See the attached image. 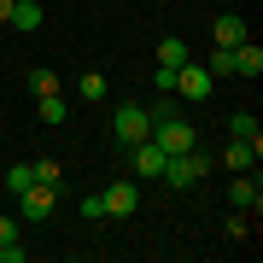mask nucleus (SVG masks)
I'll return each instance as SVG.
<instances>
[{"label":"nucleus","mask_w":263,"mask_h":263,"mask_svg":"<svg viewBox=\"0 0 263 263\" xmlns=\"http://www.w3.org/2000/svg\"><path fill=\"white\" fill-rule=\"evenodd\" d=\"M6 187H12V199H18L24 187H35V164H12L6 170Z\"/></svg>","instance_id":"nucleus-18"},{"label":"nucleus","mask_w":263,"mask_h":263,"mask_svg":"<svg viewBox=\"0 0 263 263\" xmlns=\"http://www.w3.org/2000/svg\"><path fill=\"white\" fill-rule=\"evenodd\" d=\"M211 88H216V76L205 65H193V59L176 70V100H211Z\"/></svg>","instance_id":"nucleus-4"},{"label":"nucleus","mask_w":263,"mask_h":263,"mask_svg":"<svg viewBox=\"0 0 263 263\" xmlns=\"http://www.w3.org/2000/svg\"><path fill=\"white\" fill-rule=\"evenodd\" d=\"M6 18H12V0H0V24H6Z\"/></svg>","instance_id":"nucleus-23"},{"label":"nucleus","mask_w":263,"mask_h":263,"mask_svg":"<svg viewBox=\"0 0 263 263\" xmlns=\"http://www.w3.org/2000/svg\"><path fill=\"white\" fill-rule=\"evenodd\" d=\"M228 135H234V141H263V129H257V117H252V111H234Z\"/></svg>","instance_id":"nucleus-16"},{"label":"nucleus","mask_w":263,"mask_h":263,"mask_svg":"<svg viewBox=\"0 0 263 263\" xmlns=\"http://www.w3.org/2000/svg\"><path fill=\"white\" fill-rule=\"evenodd\" d=\"M187 59H193V53H187V41H181V35H164V41H158V65H164V70H181Z\"/></svg>","instance_id":"nucleus-13"},{"label":"nucleus","mask_w":263,"mask_h":263,"mask_svg":"<svg viewBox=\"0 0 263 263\" xmlns=\"http://www.w3.org/2000/svg\"><path fill=\"white\" fill-rule=\"evenodd\" d=\"M129 164H135V181H158V170H164V152L152 146V135L129 146Z\"/></svg>","instance_id":"nucleus-6"},{"label":"nucleus","mask_w":263,"mask_h":263,"mask_svg":"<svg viewBox=\"0 0 263 263\" xmlns=\"http://www.w3.org/2000/svg\"><path fill=\"white\" fill-rule=\"evenodd\" d=\"M82 216H88V222H100V216H105V199L94 193V199H82Z\"/></svg>","instance_id":"nucleus-21"},{"label":"nucleus","mask_w":263,"mask_h":263,"mask_svg":"<svg viewBox=\"0 0 263 263\" xmlns=\"http://www.w3.org/2000/svg\"><path fill=\"white\" fill-rule=\"evenodd\" d=\"M6 240H18V216H6V211H0V246H6Z\"/></svg>","instance_id":"nucleus-22"},{"label":"nucleus","mask_w":263,"mask_h":263,"mask_svg":"<svg viewBox=\"0 0 263 263\" xmlns=\"http://www.w3.org/2000/svg\"><path fill=\"white\" fill-rule=\"evenodd\" d=\"M211 152H170V158H164V170H158V181H164V187H176V193H187V187H199V181H205L211 176Z\"/></svg>","instance_id":"nucleus-1"},{"label":"nucleus","mask_w":263,"mask_h":263,"mask_svg":"<svg viewBox=\"0 0 263 263\" xmlns=\"http://www.w3.org/2000/svg\"><path fill=\"white\" fill-rule=\"evenodd\" d=\"M29 94H35V100L41 94H59V70L53 65H35V70H29Z\"/></svg>","instance_id":"nucleus-14"},{"label":"nucleus","mask_w":263,"mask_h":263,"mask_svg":"<svg viewBox=\"0 0 263 263\" xmlns=\"http://www.w3.org/2000/svg\"><path fill=\"white\" fill-rule=\"evenodd\" d=\"M35 181L41 187H65V164L59 158H35Z\"/></svg>","instance_id":"nucleus-15"},{"label":"nucleus","mask_w":263,"mask_h":263,"mask_svg":"<svg viewBox=\"0 0 263 263\" xmlns=\"http://www.w3.org/2000/svg\"><path fill=\"white\" fill-rule=\"evenodd\" d=\"M257 158H263V141H234V135H228V146H222V164L234 170H257Z\"/></svg>","instance_id":"nucleus-9"},{"label":"nucleus","mask_w":263,"mask_h":263,"mask_svg":"<svg viewBox=\"0 0 263 263\" xmlns=\"http://www.w3.org/2000/svg\"><path fill=\"white\" fill-rule=\"evenodd\" d=\"M205 70H211V76H234V53H228V47H211Z\"/></svg>","instance_id":"nucleus-20"},{"label":"nucleus","mask_w":263,"mask_h":263,"mask_svg":"<svg viewBox=\"0 0 263 263\" xmlns=\"http://www.w3.org/2000/svg\"><path fill=\"white\" fill-rule=\"evenodd\" d=\"M152 146H158L164 158H170V152H193V146H199V129H193V123L181 117V111L152 117Z\"/></svg>","instance_id":"nucleus-2"},{"label":"nucleus","mask_w":263,"mask_h":263,"mask_svg":"<svg viewBox=\"0 0 263 263\" xmlns=\"http://www.w3.org/2000/svg\"><path fill=\"white\" fill-rule=\"evenodd\" d=\"M100 199H105V216H135V205H141V187H135V181H111Z\"/></svg>","instance_id":"nucleus-8"},{"label":"nucleus","mask_w":263,"mask_h":263,"mask_svg":"<svg viewBox=\"0 0 263 263\" xmlns=\"http://www.w3.org/2000/svg\"><path fill=\"white\" fill-rule=\"evenodd\" d=\"M41 18H47V12H41V0H12V18H6V24H18L24 35H29V29H41Z\"/></svg>","instance_id":"nucleus-12"},{"label":"nucleus","mask_w":263,"mask_h":263,"mask_svg":"<svg viewBox=\"0 0 263 263\" xmlns=\"http://www.w3.org/2000/svg\"><path fill=\"white\" fill-rule=\"evenodd\" d=\"M234 76H263V47H257L252 35L234 47Z\"/></svg>","instance_id":"nucleus-11"},{"label":"nucleus","mask_w":263,"mask_h":263,"mask_svg":"<svg viewBox=\"0 0 263 263\" xmlns=\"http://www.w3.org/2000/svg\"><path fill=\"white\" fill-rule=\"evenodd\" d=\"M76 94H82V100H105V76L100 70H82V76H76Z\"/></svg>","instance_id":"nucleus-19"},{"label":"nucleus","mask_w":263,"mask_h":263,"mask_svg":"<svg viewBox=\"0 0 263 263\" xmlns=\"http://www.w3.org/2000/svg\"><path fill=\"white\" fill-rule=\"evenodd\" d=\"M246 35H252V24H246L240 12H222V18H216V47H228V53H234Z\"/></svg>","instance_id":"nucleus-10"},{"label":"nucleus","mask_w":263,"mask_h":263,"mask_svg":"<svg viewBox=\"0 0 263 263\" xmlns=\"http://www.w3.org/2000/svg\"><path fill=\"white\" fill-rule=\"evenodd\" d=\"M228 205H234V211H257V205H263V181H257V170H240V176H234Z\"/></svg>","instance_id":"nucleus-7"},{"label":"nucleus","mask_w":263,"mask_h":263,"mask_svg":"<svg viewBox=\"0 0 263 263\" xmlns=\"http://www.w3.org/2000/svg\"><path fill=\"white\" fill-rule=\"evenodd\" d=\"M35 105H41V123H53V129H59V123H65V111H70V105H65V94H41Z\"/></svg>","instance_id":"nucleus-17"},{"label":"nucleus","mask_w":263,"mask_h":263,"mask_svg":"<svg viewBox=\"0 0 263 263\" xmlns=\"http://www.w3.org/2000/svg\"><path fill=\"white\" fill-rule=\"evenodd\" d=\"M53 199H59V187H41V181H35V187L18 193V216H24V222H47V216H53Z\"/></svg>","instance_id":"nucleus-5"},{"label":"nucleus","mask_w":263,"mask_h":263,"mask_svg":"<svg viewBox=\"0 0 263 263\" xmlns=\"http://www.w3.org/2000/svg\"><path fill=\"white\" fill-rule=\"evenodd\" d=\"M152 135V111L146 105H117L111 111V141L117 146H135V141H146Z\"/></svg>","instance_id":"nucleus-3"}]
</instances>
